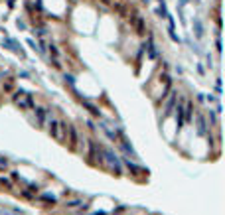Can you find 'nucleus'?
<instances>
[{
	"label": "nucleus",
	"instance_id": "f257e3e1",
	"mask_svg": "<svg viewBox=\"0 0 225 215\" xmlns=\"http://www.w3.org/2000/svg\"><path fill=\"white\" fill-rule=\"evenodd\" d=\"M103 166H109V170L115 172V176H121L123 174V168H121V160L115 156L111 148L103 146Z\"/></svg>",
	"mask_w": 225,
	"mask_h": 215
},
{
	"label": "nucleus",
	"instance_id": "f03ea898",
	"mask_svg": "<svg viewBox=\"0 0 225 215\" xmlns=\"http://www.w3.org/2000/svg\"><path fill=\"white\" fill-rule=\"evenodd\" d=\"M47 132L54 136L56 140H59V142H63V140H65L63 130H61V126H59V121H56V118H51V121L47 123Z\"/></svg>",
	"mask_w": 225,
	"mask_h": 215
},
{
	"label": "nucleus",
	"instance_id": "7ed1b4c3",
	"mask_svg": "<svg viewBox=\"0 0 225 215\" xmlns=\"http://www.w3.org/2000/svg\"><path fill=\"white\" fill-rule=\"evenodd\" d=\"M69 134V148L75 152L77 150V142H79V136H77V130H75V126H71V125H67V130H65Z\"/></svg>",
	"mask_w": 225,
	"mask_h": 215
},
{
	"label": "nucleus",
	"instance_id": "20e7f679",
	"mask_svg": "<svg viewBox=\"0 0 225 215\" xmlns=\"http://www.w3.org/2000/svg\"><path fill=\"white\" fill-rule=\"evenodd\" d=\"M123 164L128 168V170H130V174H132V176H142V174H144V170H142L140 166H136L134 162H132L130 158H126V156L123 158Z\"/></svg>",
	"mask_w": 225,
	"mask_h": 215
},
{
	"label": "nucleus",
	"instance_id": "39448f33",
	"mask_svg": "<svg viewBox=\"0 0 225 215\" xmlns=\"http://www.w3.org/2000/svg\"><path fill=\"white\" fill-rule=\"evenodd\" d=\"M130 24L136 28V34L142 36L146 32V24H144V18H142V16H132V18H130Z\"/></svg>",
	"mask_w": 225,
	"mask_h": 215
},
{
	"label": "nucleus",
	"instance_id": "423d86ee",
	"mask_svg": "<svg viewBox=\"0 0 225 215\" xmlns=\"http://www.w3.org/2000/svg\"><path fill=\"white\" fill-rule=\"evenodd\" d=\"M176 91H170V99L168 103H166V109H164V116H168L170 113H172V109H174V105H176Z\"/></svg>",
	"mask_w": 225,
	"mask_h": 215
},
{
	"label": "nucleus",
	"instance_id": "0eeeda50",
	"mask_svg": "<svg viewBox=\"0 0 225 215\" xmlns=\"http://www.w3.org/2000/svg\"><path fill=\"white\" fill-rule=\"evenodd\" d=\"M34 113H36V118H38V123L40 126L45 125V109H40V107H34Z\"/></svg>",
	"mask_w": 225,
	"mask_h": 215
},
{
	"label": "nucleus",
	"instance_id": "6e6552de",
	"mask_svg": "<svg viewBox=\"0 0 225 215\" xmlns=\"http://www.w3.org/2000/svg\"><path fill=\"white\" fill-rule=\"evenodd\" d=\"M198 132H200V134H205V132H207V125H205L203 114H198Z\"/></svg>",
	"mask_w": 225,
	"mask_h": 215
},
{
	"label": "nucleus",
	"instance_id": "1a4fd4ad",
	"mask_svg": "<svg viewBox=\"0 0 225 215\" xmlns=\"http://www.w3.org/2000/svg\"><path fill=\"white\" fill-rule=\"evenodd\" d=\"M83 107H85V109H87V111H89V113L93 114V116H101V111H99V109H97L95 105H91V103L83 101Z\"/></svg>",
	"mask_w": 225,
	"mask_h": 215
},
{
	"label": "nucleus",
	"instance_id": "9d476101",
	"mask_svg": "<svg viewBox=\"0 0 225 215\" xmlns=\"http://www.w3.org/2000/svg\"><path fill=\"white\" fill-rule=\"evenodd\" d=\"M191 111H193V105L188 103V105H186V109H184V121H186V123H190V121H191Z\"/></svg>",
	"mask_w": 225,
	"mask_h": 215
},
{
	"label": "nucleus",
	"instance_id": "9b49d317",
	"mask_svg": "<svg viewBox=\"0 0 225 215\" xmlns=\"http://www.w3.org/2000/svg\"><path fill=\"white\" fill-rule=\"evenodd\" d=\"M40 199L45 201V203H56V201H57L56 195H51V193H42V195H40Z\"/></svg>",
	"mask_w": 225,
	"mask_h": 215
},
{
	"label": "nucleus",
	"instance_id": "f8f14e48",
	"mask_svg": "<svg viewBox=\"0 0 225 215\" xmlns=\"http://www.w3.org/2000/svg\"><path fill=\"white\" fill-rule=\"evenodd\" d=\"M193 28H196V36L198 38H203V26L200 20H193Z\"/></svg>",
	"mask_w": 225,
	"mask_h": 215
},
{
	"label": "nucleus",
	"instance_id": "ddd939ff",
	"mask_svg": "<svg viewBox=\"0 0 225 215\" xmlns=\"http://www.w3.org/2000/svg\"><path fill=\"white\" fill-rule=\"evenodd\" d=\"M77 205H83V199H69V201H65V207H67V209H73V207H77Z\"/></svg>",
	"mask_w": 225,
	"mask_h": 215
},
{
	"label": "nucleus",
	"instance_id": "4468645a",
	"mask_svg": "<svg viewBox=\"0 0 225 215\" xmlns=\"http://www.w3.org/2000/svg\"><path fill=\"white\" fill-rule=\"evenodd\" d=\"M63 79H65V83H67L69 87H73V89H75V79H73V75H67V73H65V75H63Z\"/></svg>",
	"mask_w": 225,
	"mask_h": 215
},
{
	"label": "nucleus",
	"instance_id": "2eb2a0df",
	"mask_svg": "<svg viewBox=\"0 0 225 215\" xmlns=\"http://www.w3.org/2000/svg\"><path fill=\"white\" fill-rule=\"evenodd\" d=\"M47 47H49V51L54 53V57H56V59H57V55H59V49H57V47H56V45H54V44H49V45H47Z\"/></svg>",
	"mask_w": 225,
	"mask_h": 215
},
{
	"label": "nucleus",
	"instance_id": "dca6fc26",
	"mask_svg": "<svg viewBox=\"0 0 225 215\" xmlns=\"http://www.w3.org/2000/svg\"><path fill=\"white\" fill-rule=\"evenodd\" d=\"M209 121H211V125H217V118H215V113H213V111H209Z\"/></svg>",
	"mask_w": 225,
	"mask_h": 215
},
{
	"label": "nucleus",
	"instance_id": "f3484780",
	"mask_svg": "<svg viewBox=\"0 0 225 215\" xmlns=\"http://www.w3.org/2000/svg\"><path fill=\"white\" fill-rule=\"evenodd\" d=\"M0 184H2V186H6L8 190H12V184H10L8 180H4V178H2V180H0Z\"/></svg>",
	"mask_w": 225,
	"mask_h": 215
},
{
	"label": "nucleus",
	"instance_id": "a211bd4d",
	"mask_svg": "<svg viewBox=\"0 0 225 215\" xmlns=\"http://www.w3.org/2000/svg\"><path fill=\"white\" fill-rule=\"evenodd\" d=\"M16 105H18L20 109H28V103L26 101H16Z\"/></svg>",
	"mask_w": 225,
	"mask_h": 215
},
{
	"label": "nucleus",
	"instance_id": "6ab92c4d",
	"mask_svg": "<svg viewBox=\"0 0 225 215\" xmlns=\"http://www.w3.org/2000/svg\"><path fill=\"white\" fill-rule=\"evenodd\" d=\"M51 65H54V67H56V69H59V67H61V63H59V61H57L56 57H54V59H51Z\"/></svg>",
	"mask_w": 225,
	"mask_h": 215
},
{
	"label": "nucleus",
	"instance_id": "aec40b11",
	"mask_svg": "<svg viewBox=\"0 0 225 215\" xmlns=\"http://www.w3.org/2000/svg\"><path fill=\"white\" fill-rule=\"evenodd\" d=\"M124 209H126V207H124V205H121V207H119V209H117V211H115V213H113V215H121V213H123V211H124Z\"/></svg>",
	"mask_w": 225,
	"mask_h": 215
},
{
	"label": "nucleus",
	"instance_id": "412c9836",
	"mask_svg": "<svg viewBox=\"0 0 225 215\" xmlns=\"http://www.w3.org/2000/svg\"><path fill=\"white\" fill-rule=\"evenodd\" d=\"M28 45H32V47H34V49H38V51H40V47H38V45H36V42H34V40H28Z\"/></svg>",
	"mask_w": 225,
	"mask_h": 215
},
{
	"label": "nucleus",
	"instance_id": "4be33fe9",
	"mask_svg": "<svg viewBox=\"0 0 225 215\" xmlns=\"http://www.w3.org/2000/svg\"><path fill=\"white\" fill-rule=\"evenodd\" d=\"M22 195H24V197H28V199H32V197H34L32 193H30V192H26V190H24V192H22Z\"/></svg>",
	"mask_w": 225,
	"mask_h": 215
},
{
	"label": "nucleus",
	"instance_id": "5701e85b",
	"mask_svg": "<svg viewBox=\"0 0 225 215\" xmlns=\"http://www.w3.org/2000/svg\"><path fill=\"white\" fill-rule=\"evenodd\" d=\"M0 166H4V168H6V166H8V160H6V158H0Z\"/></svg>",
	"mask_w": 225,
	"mask_h": 215
},
{
	"label": "nucleus",
	"instance_id": "b1692460",
	"mask_svg": "<svg viewBox=\"0 0 225 215\" xmlns=\"http://www.w3.org/2000/svg\"><path fill=\"white\" fill-rule=\"evenodd\" d=\"M91 215H107L105 211H95V213H91Z\"/></svg>",
	"mask_w": 225,
	"mask_h": 215
},
{
	"label": "nucleus",
	"instance_id": "393cba45",
	"mask_svg": "<svg viewBox=\"0 0 225 215\" xmlns=\"http://www.w3.org/2000/svg\"><path fill=\"white\" fill-rule=\"evenodd\" d=\"M188 4V0H180V6H186Z\"/></svg>",
	"mask_w": 225,
	"mask_h": 215
},
{
	"label": "nucleus",
	"instance_id": "a878e982",
	"mask_svg": "<svg viewBox=\"0 0 225 215\" xmlns=\"http://www.w3.org/2000/svg\"><path fill=\"white\" fill-rule=\"evenodd\" d=\"M103 4H111V0H101Z\"/></svg>",
	"mask_w": 225,
	"mask_h": 215
}]
</instances>
